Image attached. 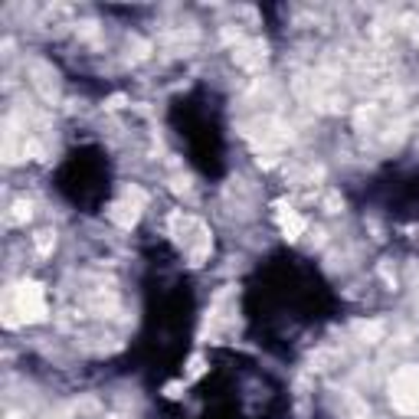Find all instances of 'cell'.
<instances>
[{
    "label": "cell",
    "instance_id": "cell-4",
    "mask_svg": "<svg viewBox=\"0 0 419 419\" xmlns=\"http://www.w3.org/2000/svg\"><path fill=\"white\" fill-rule=\"evenodd\" d=\"M282 229L289 233V239H295V236L305 229V219H301L299 213H291V210H289V213H282Z\"/></svg>",
    "mask_w": 419,
    "mask_h": 419
},
{
    "label": "cell",
    "instance_id": "cell-2",
    "mask_svg": "<svg viewBox=\"0 0 419 419\" xmlns=\"http://www.w3.org/2000/svg\"><path fill=\"white\" fill-rule=\"evenodd\" d=\"M138 207H141V194L135 197V200H121V203H115L112 207V219L118 226H125V229H128V226H135V219H138Z\"/></svg>",
    "mask_w": 419,
    "mask_h": 419
},
{
    "label": "cell",
    "instance_id": "cell-3",
    "mask_svg": "<svg viewBox=\"0 0 419 419\" xmlns=\"http://www.w3.org/2000/svg\"><path fill=\"white\" fill-rule=\"evenodd\" d=\"M20 308H24L26 318H43V295L36 285H24V291H20Z\"/></svg>",
    "mask_w": 419,
    "mask_h": 419
},
{
    "label": "cell",
    "instance_id": "cell-1",
    "mask_svg": "<svg viewBox=\"0 0 419 419\" xmlns=\"http://www.w3.org/2000/svg\"><path fill=\"white\" fill-rule=\"evenodd\" d=\"M393 403L403 413H419V371H403L393 380Z\"/></svg>",
    "mask_w": 419,
    "mask_h": 419
}]
</instances>
